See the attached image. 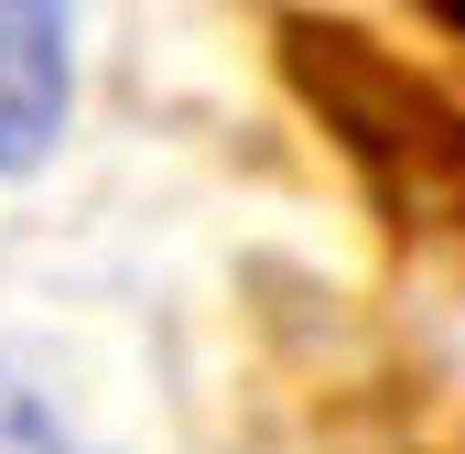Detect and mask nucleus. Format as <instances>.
<instances>
[{"label":"nucleus","instance_id":"nucleus-1","mask_svg":"<svg viewBox=\"0 0 465 454\" xmlns=\"http://www.w3.org/2000/svg\"><path fill=\"white\" fill-rule=\"evenodd\" d=\"M282 76L303 87V109L336 130V152L368 173V195L401 227L465 238V109L444 87H422L411 65H390L368 33L325 22V11L282 22Z\"/></svg>","mask_w":465,"mask_h":454},{"label":"nucleus","instance_id":"nucleus-2","mask_svg":"<svg viewBox=\"0 0 465 454\" xmlns=\"http://www.w3.org/2000/svg\"><path fill=\"white\" fill-rule=\"evenodd\" d=\"M76 54H65V0H0V173H33L65 141Z\"/></svg>","mask_w":465,"mask_h":454},{"label":"nucleus","instance_id":"nucleus-3","mask_svg":"<svg viewBox=\"0 0 465 454\" xmlns=\"http://www.w3.org/2000/svg\"><path fill=\"white\" fill-rule=\"evenodd\" d=\"M0 454H76V433L44 411V390H22L11 368H0Z\"/></svg>","mask_w":465,"mask_h":454},{"label":"nucleus","instance_id":"nucleus-4","mask_svg":"<svg viewBox=\"0 0 465 454\" xmlns=\"http://www.w3.org/2000/svg\"><path fill=\"white\" fill-rule=\"evenodd\" d=\"M433 11H455V22H465V0H433Z\"/></svg>","mask_w":465,"mask_h":454}]
</instances>
